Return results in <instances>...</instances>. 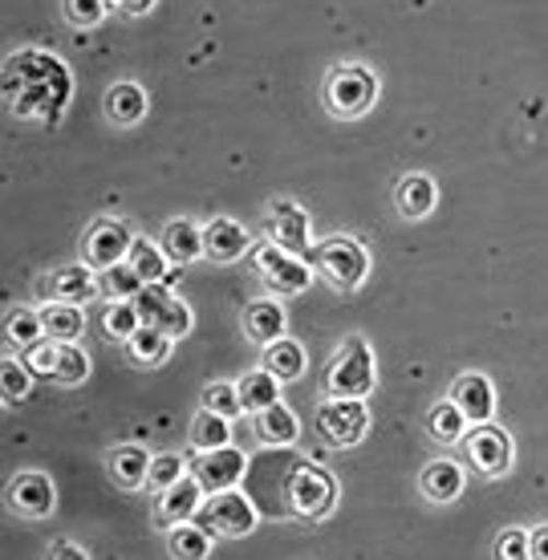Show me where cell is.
I'll return each mask as SVG.
<instances>
[{"label": "cell", "mask_w": 548, "mask_h": 560, "mask_svg": "<svg viewBox=\"0 0 548 560\" xmlns=\"http://www.w3.org/2000/svg\"><path fill=\"white\" fill-rule=\"evenodd\" d=\"M61 9H66V21L78 25V28L98 25L102 13H106V4H102V0H61Z\"/></svg>", "instance_id": "42"}, {"label": "cell", "mask_w": 548, "mask_h": 560, "mask_svg": "<svg viewBox=\"0 0 548 560\" xmlns=\"http://www.w3.org/2000/svg\"><path fill=\"white\" fill-rule=\"evenodd\" d=\"M256 272H260L277 293H305L313 284V260L284 253L272 240L256 248Z\"/></svg>", "instance_id": "8"}, {"label": "cell", "mask_w": 548, "mask_h": 560, "mask_svg": "<svg viewBox=\"0 0 548 560\" xmlns=\"http://www.w3.org/2000/svg\"><path fill=\"white\" fill-rule=\"evenodd\" d=\"M70 94V70L42 49H25L4 66V98L13 102V110L25 114V118L54 122L57 114L66 110Z\"/></svg>", "instance_id": "1"}, {"label": "cell", "mask_w": 548, "mask_h": 560, "mask_svg": "<svg viewBox=\"0 0 548 560\" xmlns=\"http://www.w3.org/2000/svg\"><path fill=\"white\" fill-rule=\"evenodd\" d=\"M106 114H110L118 127H135L142 114H147V90L139 82H118L106 94Z\"/></svg>", "instance_id": "27"}, {"label": "cell", "mask_w": 548, "mask_h": 560, "mask_svg": "<svg viewBox=\"0 0 548 560\" xmlns=\"http://www.w3.org/2000/svg\"><path fill=\"white\" fill-rule=\"evenodd\" d=\"M142 289H147V280L130 268V260H123V265H114V268H102L98 272V293L106 296V301H135Z\"/></svg>", "instance_id": "31"}, {"label": "cell", "mask_w": 548, "mask_h": 560, "mask_svg": "<svg viewBox=\"0 0 548 560\" xmlns=\"http://www.w3.org/2000/svg\"><path fill=\"white\" fill-rule=\"evenodd\" d=\"M495 560H533V533L504 528L500 540H495Z\"/></svg>", "instance_id": "41"}, {"label": "cell", "mask_w": 548, "mask_h": 560, "mask_svg": "<svg viewBox=\"0 0 548 560\" xmlns=\"http://www.w3.org/2000/svg\"><path fill=\"white\" fill-rule=\"evenodd\" d=\"M0 374H4V402H21V398L33 390V370H28V362H21L13 350L4 353Z\"/></svg>", "instance_id": "38"}, {"label": "cell", "mask_w": 548, "mask_h": 560, "mask_svg": "<svg viewBox=\"0 0 548 560\" xmlns=\"http://www.w3.org/2000/svg\"><path fill=\"white\" fill-rule=\"evenodd\" d=\"M533 560H548V524L533 528Z\"/></svg>", "instance_id": "46"}, {"label": "cell", "mask_w": 548, "mask_h": 560, "mask_svg": "<svg viewBox=\"0 0 548 560\" xmlns=\"http://www.w3.org/2000/svg\"><path fill=\"white\" fill-rule=\"evenodd\" d=\"M49 289H54V301L85 305L90 296L98 293V272L90 265H61L54 277H49Z\"/></svg>", "instance_id": "20"}, {"label": "cell", "mask_w": 548, "mask_h": 560, "mask_svg": "<svg viewBox=\"0 0 548 560\" xmlns=\"http://www.w3.org/2000/svg\"><path fill=\"white\" fill-rule=\"evenodd\" d=\"M159 248L167 253L171 265H191V260L203 256V232H199L191 220H171V224L163 228Z\"/></svg>", "instance_id": "21"}, {"label": "cell", "mask_w": 548, "mask_h": 560, "mask_svg": "<svg viewBox=\"0 0 548 560\" xmlns=\"http://www.w3.org/2000/svg\"><path fill=\"white\" fill-rule=\"evenodd\" d=\"M203 410H215V415H224V419L248 415V410H244V398H240V386H232V382L208 386V390H203Z\"/></svg>", "instance_id": "39"}, {"label": "cell", "mask_w": 548, "mask_h": 560, "mask_svg": "<svg viewBox=\"0 0 548 560\" xmlns=\"http://www.w3.org/2000/svg\"><path fill=\"white\" fill-rule=\"evenodd\" d=\"M248 471V455L240 447H220V451H199V459L191 463V476L199 479V488L208 495H220V491L240 488V479Z\"/></svg>", "instance_id": "11"}, {"label": "cell", "mask_w": 548, "mask_h": 560, "mask_svg": "<svg viewBox=\"0 0 548 560\" xmlns=\"http://www.w3.org/2000/svg\"><path fill=\"white\" fill-rule=\"evenodd\" d=\"M427 431H431L435 443H464L467 431H471V422H467V415L455 407L451 398H443V402H435L431 415H427Z\"/></svg>", "instance_id": "28"}, {"label": "cell", "mask_w": 548, "mask_h": 560, "mask_svg": "<svg viewBox=\"0 0 548 560\" xmlns=\"http://www.w3.org/2000/svg\"><path fill=\"white\" fill-rule=\"evenodd\" d=\"M42 322L49 341H78L85 329V313L82 305H70V301H49L42 308Z\"/></svg>", "instance_id": "26"}, {"label": "cell", "mask_w": 548, "mask_h": 560, "mask_svg": "<svg viewBox=\"0 0 548 560\" xmlns=\"http://www.w3.org/2000/svg\"><path fill=\"white\" fill-rule=\"evenodd\" d=\"M317 431L329 447H353L370 431V410L362 398H329L317 410Z\"/></svg>", "instance_id": "5"}, {"label": "cell", "mask_w": 548, "mask_h": 560, "mask_svg": "<svg viewBox=\"0 0 548 560\" xmlns=\"http://www.w3.org/2000/svg\"><path fill=\"white\" fill-rule=\"evenodd\" d=\"M114 9H123V13L130 16H142V13H151L155 9V0H110Z\"/></svg>", "instance_id": "45"}, {"label": "cell", "mask_w": 548, "mask_h": 560, "mask_svg": "<svg viewBox=\"0 0 548 560\" xmlns=\"http://www.w3.org/2000/svg\"><path fill=\"white\" fill-rule=\"evenodd\" d=\"M130 244H135V232L127 224H118V220H94V228L82 240L85 265L94 268V272L123 265L130 256Z\"/></svg>", "instance_id": "13"}, {"label": "cell", "mask_w": 548, "mask_h": 560, "mask_svg": "<svg viewBox=\"0 0 548 560\" xmlns=\"http://www.w3.org/2000/svg\"><path fill=\"white\" fill-rule=\"evenodd\" d=\"M240 398H244V410H248V415H260V410L277 407V402H281V378L268 374L265 365H260V370L240 378Z\"/></svg>", "instance_id": "24"}, {"label": "cell", "mask_w": 548, "mask_h": 560, "mask_svg": "<svg viewBox=\"0 0 548 560\" xmlns=\"http://www.w3.org/2000/svg\"><path fill=\"white\" fill-rule=\"evenodd\" d=\"M439 203V187L431 175H422V171H415V175H407V179L398 183V211L407 215V220H422V215H431Z\"/></svg>", "instance_id": "22"}, {"label": "cell", "mask_w": 548, "mask_h": 560, "mask_svg": "<svg viewBox=\"0 0 548 560\" xmlns=\"http://www.w3.org/2000/svg\"><path fill=\"white\" fill-rule=\"evenodd\" d=\"M268 240L277 244V248H284V253L293 256H305V260H317V253L310 248V215H305V208L301 203H293V199H272L268 203Z\"/></svg>", "instance_id": "9"}, {"label": "cell", "mask_w": 548, "mask_h": 560, "mask_svg": "<svg viewBox=\"0 0 548 560\" xmlns=\"http://www.w3.org/2000/svg\"><path fill=\"white\" fill-rule=\"evenodd\" d=\"M110 476L118 488H127V491L151 483V455L142 447H135V443H130V447H118L110 455Z\"/></svg>", "instance_id": "23"}, {"label": "cell", "mask_w": 548, "mask_h": 560, "mask_svg": "<svg viewBox=\"0 0 548 560\" xmlns=\"http://www.w3.org/2000/svg\"><path fill=\"white\" fill-rule=\"evenodd\" d=\"M199 524L211 536H248L256 528V508L240 488L208 495V504L199 508Z\"/></svg>", "instance_id": "6"}, {"label": "cell", "mask_w": 548, "mask_h": 560, "mask_svg": "<svg viewBox=\"0 0 548 560\" xmlns=\"http://www.w3.org/2000/svg\"><path fill=\"white\" fill-rule=\"evenodd\" d=\"M451 402L464 410L471 427H479V422H492V415H495L492 378H483V374H459V378H455V386H451Z\"/></svg>", "instance_id": "17"}, {"label": "cell", "mask_w": 548, "mask_h": 560, "mask_svg": "<svg viewBox=\"0 0 548 560\" xmlns=\"http://www.w3.org/2000/svg\"><path fill=\"white\" fill-rule=\"evenodd\" d=\"M179 479H187V459H183V455L167 451V455H155V459H151V488H155L159 495L175 488Z\"/></svg>", "instance_id": "40"}, {"label": "cell", "mask_w": 548, "mask_h": 560, "mask_svg": "<svg viewBox=\"0 0 548 560\" xmlns=\"http://www.w3.org/2000/svg\"><path fill=\"white\" fill-rule=\"evenodd\" d=\"M203 495H208V491L199 488L196 476L179 479L175 488L159 495L155 520L163 524V528H175V524H191V520L199 516V508H203Z\"/></svg>", "instance_id": "15"}, {"label": "cell", "mask_w": 548, "mask_h": 560, "mask_svg": "<svg viewBox=\"0 0 548 560\" xmlns=\"http://www.w3.org/2000/svg\"><path fill=\"white\" fill-rule=\"evenodd\" d=\"M284 325H289V317H284L281 301H272V296L253 301V305L244 308V334L253 337L256 346H272V341H281Z\"/></svg>", "instance_id": "19"}, {"label": "cell", "mask_w": 548, "mask_h": 560, "mask_svg": "<svg viewBox=\"0 0 548 560\" xmlns=\"http://www.w3.org/2000/svg\"><path fill=\"white\" fill-rule=\"evenodd\" d=\"M284 500H289V508H293L296 516L322 520L338 504V479L329 476L325 467L301 463L293 476H289V483H284Z\"/></svg>", "instance_id": "3"}, {"label": "cell", "mask_w": 548, "mask_h": 560, "mask_svg": "<svg viewBox=\"0 0 548 560\" xmlns=\"http://www.w3.org/2000/svg\"><path fill=\"white\" fill-rule=\"evenodd\" d=\"M171 341H175V337H167L163 329H155V325H142L127 346H130V353H135V362L159 365V362H167V358H171Z\"/></svg>", "instance_id": "37"}, {"label": "cell", "mask_w": 548, "mask_h": 560, "mask_svg": "<svg viewBox=\"0 0 548 560\" xmlns=\"http://www.w3.org/2000/svg\"><path fill=\"white\" fill-rule=\"evenodd\" d=\"M90 378V353L73 341H57V365H54V382L61 386H82Z\"/></svg>", "instance_id": "35"}, {"label": "cell", "mask_w": 548, "mask_h": 560, "mask_svg": "<svg viewBox=\"0 0 548 560\" xmlns=\"http://www.w3.org/2000/svg\"><path fill=\"white\" fill-rule=\"evenodd\" d=\"M49 560H90V557H85V548L70 545V540H61V545H54V552H49Z\"/></svg>", "instance_id": "44"}, {"label": "cell", "mask_w": 548, "mask_h": 560, "mask_svg": "<svg viewBox=\"0 0 548 560\" xmlns=\"http://www.w3.org/2000/svg\"><path fill=\"white\" fill-rule=\"evenodd\" d=\"M378 98V78L365 66H338L325 85V102L338 118H362Z\"/></svg>", "instance_id": "4"}, {"label": "cell", "mask_w": 548, "mask_h": 560, "mask_svg": "<svg viewBox=\"0 0 548 560\" xmlns=\"http://www.w3.org/2000/svg\"><path fill=\"white\" fill-rule=\"evenodd\" d=\"M370 390H374V353L365 346V337H350L329 365L325 394L329 398H365Z\"/></svg>", "instance_id": "2"}, {"label": "cell", "mask_w": 548, "mask_h": 560, "mask_svg": "<svg viewBox=\"0 0 548 560\" xmlns=\"http://www.w3.org/2000/svg\"><path fill=\"white\" fill-rule=\"evenodd\" d=\"M167 548L175 560H208L211 533L203 524H175V528H167Z\"/></svg>", "instance_id": "30"}, {"label": "cell", "mask_w": 548, "mask_h": 560, "mask_svg": "<svg viewBox=\"0 0 548 560\" xmlns=\"http://www.w3.org/2000/svg\"><path fill=\"white\" fill-rule=\"evenodd\" d=\"M464 451H467V463L488 479L504 476L508 467H512V439H508V431L504 427H495V422H479V427H471L464 439Z\"/></svg>", "instance_id": "10"}, {"label": "cell", "mask_w": 548, "mask_h": 560, "mask_svg": "<svg viewBox=\"0 0 548 560\" xmlns=\"http://www.w3.org/2000/svg\"><path fill=\"white\" fill-rule=\"evenodd\" d=\"M232 443V419L215 415V410H199L191 419V447L196 451H220Z\"/></svg>", "instance_id": "32"}, {"label": "cell", "mask_w": 548, "mask_h": 560, "mask_svg": "<svg viewBox=\"0 0 548 560\" xmlns=\"http://www.w3.org/2000/svg\"><path fill=\"white\" fill-rule=\"evenodd\" d=\"M317 265L329 272L338 289H358L370 272V253L353 236H329L317 244Z\"/></svg>", "instance_id": "7"}, {"label": "cell", "mask_w": 548, "mask_h": 560, "mask_svg": "<svg viewBox=\"0 0 548 560\" xmlns=\"http://www.w3.org/2000/svg\"><path fill=\"white\" fill-rule=\"evenodd\" d=\"M130 268L139 272L147 284H167V253L159 248L155 240H147V236H135V244H130Z\"/></svg>", "instance_id": "29"}, {"label": "cell", "mask_w": 548, "mask_h": 560, "mask_svg": "<svg viewBox=\"0 0 548 560\" xmlns=\"http://www.w3.org/2000/svg\"><path fill=\"white\" fill-rule=\"evenodd\" d=\"M42 337H49L42 322V308H13L9 313V322H4V341L9 346L33 350V346H42Z\"/></svg>", "instance_id": "33"}, {"label": "cell", "mask_w": 548, "mask_h": 560, "mask_svg": "<svg viewBox=\"0 0 548 560\" xmlns=\"http://www.w3.org/2000/svg\"><path fill=\"white\" fill-rule=\"evenodd\" d=\"M142 313L135 301H110V308L102 313V329H106V337H114V341H130V337L142 329Z\"/></svg>", "instance_id": "36"}, {"label": "cell", "mask_w": 548, "mask_h": 560, "mask_svg": "<svg viewBox=\"0 0 548 560\" xmlns=\"http://www.w3.org/2000/svg\"><path fill=\"white\" fill-rule=\"evenodd\" d=\"M419 483H422V495H427V500H435V504H451V500H459L467 476L455 459H431L427 467H422Z\"/></svg>", "instance_id": "18"}, {"label": "cell", "mask_w": 548, "mask_h": 560, "mask_svg": "<svg viewBox=\"0 0 548 560\" xmlns=\"http://www.w3.org/2000/svg\"><path fill=\"white\" fill-rule=\"evenodd\" d=\"M248 248H253L248 228L236 224V220H228V215H220V220H211V224L203 228V256H211L215 265H232V260H240Z\"/></svg>", "instance_id": "16"}, {"label": "cell", "mask_w": 548, "mask_h": 560, "mask_svg": "<svg viewBox=\"0 0 548 560\" xmlns=\"http://www.w3.org/2000/svg\"><path fill=\"white\" fill-rule=\"evenodd\" d=\"M28 370H33V374H49V378H54V365H57V341H42V346H33V350H28Z\"/></svg>", "instance_id": "43"}, {"label": "cell", "mask_w": 548, "mask_h": 560, "mask_svg": "<svg viewBox=\"0 0 548 560\" xmlns=\"http://www.w3.org/2000/svg\"><path fill=\"white\" fill-rule=\"evenodd\" d=\"M256 431L265 434L268 443L289 447V443H296V434H301V422H296V415L284 407V402H277V407H268L256 415Z\"/></svg>", "instance_id": "34"}, {"label": "cell", "mask_w": 548, "mask_h": 560, "mask_svg": "<svg viewBox=\"0 0 548 560\" xmlns=\"http://www.w3.org/2000/svg\"><path fill=\"white\" fill-rule=\"evenodd\" d=\"M9 500H13V508L21 512V516L45 520V516H54L57 488L45 471H25V476H16V483L9 488Z\"/></svg>", "instance_id": "14"}, {"label": "cell", "mask_w": 548, "mask_h": 560, "mask_svg": "<svg viewBox=\"0 0 548 560\" xmlns=\"http://www.w3.org/2000/svg\"><path fill=\"white\" fill-rule=\"evenodd\" d=\"M135 305H139L142 322L155 325V329H163L167 337L191 334V308L183 305V301L171 293L167 284H147V289L135 296Z\"/></svg>", "instance_id": "12"}, {"label": "cell", "mask_w": 548, "mask_h": 560, "mask_svg": "<svg viewBox=\"0 0 548 560\" xmlns=\"http://www.w3.org/2000/svg\"><path fill=\"white\" fill-rule=\"evenodd\" d=\"M305 365H310L305 346H296L293 337H281V341L265 346V370L268 374H277L281 382H296L301 374H305Z\"/></svg>", "instance_id": "25"}]
</instances>
